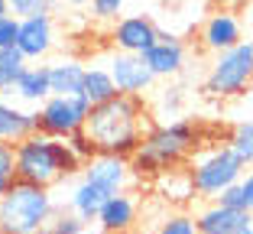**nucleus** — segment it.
Returning a JSON list of instances; mask_svg holds the SVG:
<instances>
[{"label":"nucleus","mask_w":253,"mask_h":234,"mask_svg":"<svg viewBox=\"0 0 253 234\" xmlns=\"http://www.w3.org/2000/svg\"><path fill=\"white\" fill-rule=\"evenodd\" d=\"M84 130L91 134L97 153H114V156H133L143 146V137L149 130L146 104L136 94H117L104 104H91Z\"/></svg>","instance_id":"obj_1"},{"label":"nucleus","mask_w":253,"mask_h":234,"mask_svg":"<svg viewBox=\"0 0 253 234\" xmlns=\"http://www.w3.org/2000/svg\"><path fill=\"white\" fill-rule=\"evenodd\" d=\"M84 163L72 153L68 140L49 137L42 130L30 134L26 140L16 143V179L36 182V186H49L68 179V176L82 173Z\"/></svg>","instance_id":"obj_2"},{"label":"nucleus","mask_w":253,"mask_h":234,"mask_svg":"<svg viewBox=\"0 0 253 234\" xmlns=\"http://www.w3.org/2000/svg\"><path fill=\"white\" fill-rule=\"evenodd\" d=\"M198 146V127L192 121H163V124H149L143 146L130 156V166L136 176H159L172 166H182V159L188 153H195Z\"/></svg>","instance_id":"obj_3"},{"label":"nucleus","mask_w":253,"mask_h":234,"mask_svg":"<svg viewBox=\"0 0 253 234\" xmlns=\"http://www.w3.org/2000/svg\"><path fill=\"white\" fill-rule=\"evenodd\" d=\"M52 212L55 202L49 186L13 179L10 192L0 202V234H39Z\"/></svg>","instance_id":"obj_4"},{"label":"nucleus","mask_w":253,"mask_h":234,"mask_svg":"<svg viewBox=\"0 0 253 234\" xmlns=\"http://www.w3.org/2000/svg\"><path fill=\"white\" fill-rule=\"evenodd\" d=\"M247 169L250 166L240 159V153L231 143H217V146H208V150H198V153H192V163H188L195 192H198V198H208V202H214L227 186L240 182Z\"/></svg>","instance_id":"obj_5"},{"label":"nucleus","mask_w":253,"mask_h":234,"mask_svg":"<svg viewBox=\"0 0 253 234\" xmlns=\"http://www.w3.org/2000/svg\"><path fill=\"white\" fill-rule=\"evenodd\" d=\"M253 85V36L214 55L201 91L208 98H240Z\"/></svg>","instance_id":"obj_6"},{"label":"nucleus","mask_w":253,"mask_h":234,"mask_svg":"<svg viewBox=\"0 0 253 234\" xmlns=\"http://www.w3.org/2000/svg\"><path fill=\"white\" fill-rule=\"evenodd\" d=\"M39 114V130L49 137L68 140L75 130H84L91 114V101L84 94H52L49 101L36 107Z\"/></svg>","instance_id":"obj_7"},{"label":"nucleus","mask_w":253,"mask_h":234,"mask_svg":"<svg viewBox=\"0 0 253 234\" xmlns=\"http://www.w3.org/2000/svg\"><path fill=\"white\" fill-rule=\"evenodd\" d=\"M111 43L117 52H133L143 55L146 49L159 43V26L153 23V16L146 13H126L120 20H114L111 26Z\"/></svg>","instance_id":"obj_8"},{"label":"nucleus","mask_w":253,"mask_h":234,"mask_svg":"<svg viewBox=\"0 0 253 234\" xmlns=\"http://www.w3.org/2000/svg\"><path fill=\"white\" fill-rule=\"evenodd\" d=\"M198 43H201V49H208L214 55L224 52V49H234L237 43H244V20L231 7L211 10L198 30Z\"/></svg>","instance_id":"obj_9"},{"label":"nucleus","mask_w":253,"mask_h":234,"mask_svg":"<svg viewBox=\"0 0 253 234\" xmlns=\"http://www.w3.org/2000/svg\"><path fill=\"white\" fill-rule=\"evenodd\" d=\"M107 68H111L120 94H136V98H143V94L153 91V85L159 82V78L149 72V65L143 62V55H133V52H117V49H114L111 59H107Z\"/></svg>","instance_id":"obj_10"},{"label":"nucleus","mask_w":253,"mask_h":234,"mask_svg":"<svg viewBox=\"0 0 253 234\" xmlns=\"http://www.w3.org/2000/svg\"><path fill=\"white\" fill-rule=\"evenodd\" d=\"M55 46V23L52 13H33L20 20V36H16V49L26 55V62H39L52 52Z\"/></svg>","instance_id":"obj_11"},{"label":"nucleus","mask_w":253,"mask_h":234,"mask_svg":"<svg viewBox=\"0 0 253 234\" xmlns=\"http://www.w3.org/2000/svg\"><path fill=\"white\" fill-rule=\"evenodd\" d=\"M84 179L97 182L101 189H107L111 195L117 192H126V186L133 182V166H130V159L126 156H114V153H97L94 159H88L82 169Z\"/></svg>","instance_id":"obj_12"},{"label":"nucleus","mask_w":253,"mask_h":234,"mask_svg":"<svg viewBox=\"0 0 253 234\" xmlns=\"http://www.w3.org/2000/svg\"><path fill=\"white\" fill-rule=\"evenodd\" d=\"M185 59H188L185 43L166 30H159V43L143 52V62L149 65V72L156 78H179L182 68H185Z\"/></svg>","instance_id":"obj_13"},{"label":"nucleus","mask_w":253,"mask_h":234,"mask_svg":"<svg viewBox=\"0 0 253 234\" xmlns=\"http://www.w3.org/2000/svg\"><path fill=\"white\" fill-rule=\"evenodd\" d=\"M198 234H240L244 228L253 225V212L247 208H227L221 202H208L195 215Z\"/></svg>","instance_id":"obj_14"},{"label":"nucleus","mask_w":253,"mask_h":234,"mask_svg":"<svg viewBox=\"0 0 253 234\" xmlns=\"http://www.w3.org/2000/svg\"><path fill=\"white\" fill-rule=\"evenodd\" d=\"M136 218H140V198L133 192H117L104 202L94 225L104 234H117V231H133Z\"/></svg>","instance_id":"obj_15"},{"label":"nucleus","mask_w":253,"mask_h":234,"mask_svg":"<svg viewBox=\"0 0 253 234\" xmlns=\"http://www.w3.org/2000/svg\"><path fill=\"white\" fill-rule=\"evenodd\" d=\"M36 130H39V114L36 111H23L20 104H10V101L0 98V140L20 143V140H26Z\"/></svg>","instance_id":"obj_16"},{"label":"nucleus","mask_w":253,"mask_h":234,"mask_svg":"<svg viewBox=\"0 0 253 234\" xmlns=\"http://www.w3.org/2000/svg\"><path fill=\"white\" fill-rule=\"evenodd\" d=\"M107 198H111V192L101 189L97 182H91V179H84V176H82V179L72 186V192H68V208H72L75 215H82L84 221L94 225Z\"/></svg>","instance_id":"obj_17"},{"label":"nucleus","mask_w":253,"mask_h":234,"mask_svg":"<svg viewBox=\"0 0 253 234\" xmlns=\"http://www.w3.org/2000/svg\"><path fill=\"white\" fill-rule=\"evenodd\" d=\"M13 94L23 101V104L39 107L42 101L52 98V82H49V65H26V72L20 75Z\"/></svg>","instance_id":"obj_18"},{"label":"nucleus","mask_w":253,"mask_h":234,"mask_svg":"<svg viewBox=\"0 0 253 234\" xmlns=\"http://www.w3.org/2000/svg\"><path fill=\"white\" fill-rule=\"evenodd\" d=\"M84 68H88V65H82L78 59L49 62V82H52V94H82Z\"/></svg>","instance_id":"obj_19"},{"label":"nucleus","mask_w":253,"mask_h":234,"mask_svg":"<svg viewBox=\"0 0 253 234\" xmlns=\"http://www.w3.org/2000/svg\"><path fill=\"white\" fill-rule=\"evenodd\" d=\"M82 94L91 101V104H104V101L117 98V82H114L111 68L104 65H88L84 68V85H82Z\"/></svg>","instance_id":"obj_20"},{"label":"nucleus","mask_w":253,"mask_h":234,"mask_svg":"<svg viewBox=\"0 0 253 234\" xmlns=\"http://www.w3.org/2000/svg\"><path fill=\"white\" fill-rule=\"evenodd\" d=\"M26 55L16 49V46H7V49H0V94H7V91L16 88L20 75L26 72Z\"/></svg>","instance_id":"obj_21"},{"label":"nucleus","mask_w":253,"mask_h":234,"mask_svg":"<svg viewBox=\"0 0 253 234\" xmlns=\"http://www.w3.org/2000/svg\"><path fill=\"white\" fill-rule=\"evenodd\" d=\"M88 228H91V221H84L82 215H75L72 208H55L52 212V218L42 225V231L39 234H88Z\"/></svg>","instance_id":"obj_22"},{"label":"nucleus","mask_w":253,"mask_h":234,"mask_svg":"<svg viewBox=\"0 0 253 234\" xmlns=\"http://www.w3.org/2000/svg\"><path fill=\"white\" fill-rule=\"evenodd\" d=\"M156 234H198V225H195V215L188 212H166L163 221L156 225Z\"/></svg>","instance_id":"obj_23"},{"label":"nucleus","mask_w":253,"mask_h":234,"mask_svg":"<svg viewBox=\"0 0 253 234\" xmlns=\"http://www.w3.org/2000/svg\"><path fill=\"white\" fill-rule=\"evenodd\" d=\"M227 143L240 153V159H244L247 166H253V121H240L231 130V140Z\"/></svg>","instance_id":"obj_24"},{"label":"nucleus","mask_w":253,"mask_h":234,"mask_svg":"<svg viewBox=\"0 0 253 234\" xmlns=\"http://www.w3.org/2000/svg\"><path fill=\"white\" fill-rule=\"evenodd\" d=\"M182 104H185V94H182L179 85H169V88L159 91V117H166V121H175L182 111Z\"/></svg>","instance_id":"obj_25"},{"label":"nucleus","mask_w":253,"mask_h":234,"mask_svg":"<svg viewBox=\"0 0 253 234\" xmlns=\"http://www.w3.org/2000/svg\"><path fill=\"white\" fill-rule=\"evenodd\" d=\"M68 146H72V153L82 159V163H88V159L97 156V146H94V140H91L88 130H75V134L68 137Z\"/></svg>","instance_id":"obj_26"},{"label":"nucleus","mask_w":253,"mask_h":234,"mask_svg":"<svg viewBox=\"0 0 253 234\" xmlns=\"http://www.w3.org/2000/svg\"><path fill=\"white\" fill-rule=\"evenodd\" d=\"M10 3V13L13 16H33V13H52V3L55 0H7Z\"/></svg>","instance_id":"obj_27"},{"label":"nucleus","mask_w":253,"mask_h":234,"mask_svg":"<svg viewBox=\"0 0 253 234\" xmlns=\"http://www.w3.org/2000/svg\"><path fill=\"white\" fill-rule=\"evenodd\" d=\"M124 7H126V0H91V16L94 20H120V13H124Z\"/></svg>","instance_id":"obj_28"},{"label":"nucleus","mask_w":253,"mask_h":234,"mask_svg":"<svg viewBox=\"0 0 253 234\" xmlns=\"http://www.w3.org/2000/svg\"><path fill=\"white\" fill-rule=\"evenodd\" d=\"M16 36H20V16L7 13L3 20H0V49L16 46Z\"/></svg>","instance_id":"obj_29"},{"label":"nucleus","mask_w":253,"mask_h":234,"mask_svg":"<svg viewBox=\"0 0 253 234\" xmlns=\"http://www.w3.org/2000/svg\"><path fill=\"white\" fill-rule=\"evenodd\" d=\"M214 202L227 205V208H247V195H244V186H240V182H234V186H227V189H224L221 195L214 198ZM247 212H250V208H247Z\"/></svg>","instance_id":"obj_30"},{"label":"nucleus","mask_w":253,"mask_h":234,"mask_svg":"<svg viewBox=\"0 0 253 234\" xmlns=\"http://www.w3.org/2000/svg\"><path fill=\"white\" fill-rule=\"evenodd\" d=\"M0 173L16 179V143L10 140H0Z\"/></svg>","instance_id":"obj_31"},{"label":"nucleus","mask_w":253,"mask_h":234,"mask_svg":"<svg viewBox=\"0 0 253 234\" xmlns=\"http://www.w3.org/2000/svg\"><path fill=\"white\" fill-rule=\"evenodd\" d=\"M240 186H244V195H247V208L253 212V166L244 173V179H240Z\"/></svg>","instance_id":"obj_32"},{"label":"nucleus","mask_w":253,"mask_h":234,"mask_svg":"<svg viewBox=\"0 0 253 234\" xmlns=\"http://www.w3.org/2000/svg\"><path fill=\"white\" fill-rule=\"evenodd\" d=\"M10 186H13V176H3V173H0V202H3V195L10 192Z\"/></svg>","instance_id":"obj_33"},{"label":"nucleus","mask_w":253,"mask_h":234,"mask_svg":"<svg viewBox=\"0 0 253 234\" xmlns=\"http://www.w3.org/2000/svg\"><path fill=\"white\" fill-rule=\"evenodd\" d=\"M59 3H68V7H84V3H91V0H59Z\"/></svg>","instance_id":"obj_34"},{"label":"nucleus","mask_w":253,"mask_h":234,"mask_svg":"<svg viewBox=\"0 0 253 234\" xmlns=\"http://www.w3.org/2000/svg\"><path fill=\"white\" fill-rule=\"evenodd\" d=\"M7 13H10V3H7V0H0V20H3Z\"/></svg>","instance_id":"obj_35"},{"label":"nucleus","mask_w":253,"mask_h":234,"mask_svg":"<svg viewBox=\"0 0 253 234\" xmlns=\"http://www.w3.org/2000/svg\"><path fill=\"white\" fill-rule=\"evenodd\" d=\"M247 26H250V33H253V3L247 7Z\"/></svg>","instance_id":"obj_36"},{"label":"nucleus","mask_w":253,"mask_h":234,"mask_svg":"<svg viewBox=\"0 0 253 234\" xmlns=\"http://www.w3.org/2000/svg\"><path fill=\"white\" fill-rule=\"evenodd\" d=\"M172 3H201V0H172Z\"/></svg>","instance_id":"obj_37"},{"label":"nucleus","mask_w":253,"mask_h":234,"mask_svg":"<svg viewBox=\"0 0 253 234\" xmlns=\"http://www.w3.org/2000/svg\"><path fill=\"white\" fill-rule=\"evenodd\" d=\"M240 234H253V225H250V228H244V231H240Z\"/></svg>","instance_id":"obj_38"},{"label":"nucleus","mask_w":253,"mask_h":234,"mask_svg":"<svg viewBox=\"0 0 253 234\" xmlns=\"http://www.w3.org/2000/svg\"><path fill=\"white\" fill-rule=\"evenodd\" d=\"M117 234H133V231H117Z\"/></svg>","instance_id":"obj_39"}]
</instances>
